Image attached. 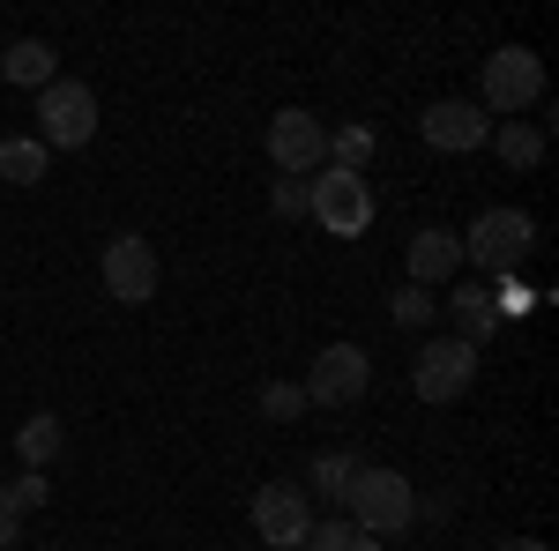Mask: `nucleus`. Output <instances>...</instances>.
<instances>
[{"instance_id":"nucleus-7","label":"nucleus","mask_w":559,"mask_h":551,"mask_svg":"<svg viewBox=\"0 0 559 551\" xmlns=\"http://www.w3.org/2000/svg\"><path fill=\"white\" fill-rule=\"evenodd\" d=\"M366 381H373V366H366V350L358 343H329L313 366H306V410H344V403H358L366 395Z\"/></svg>"},{"instance_id":"nucleus-2","label":"nucleus","mask_w":559,"mask_h":551,"mask_svg":"<svg viewBox=\"0 0 559 551\" xmlns=\"http://www.w3.org/2000/svg\"><path fill=\"white\" fill-rule=\"evenodd\" d=\"M344 522H358L373 544H381V537H403V529L418 522L411 477H403V469H366L358 463V477H350V492H344Z\"/></svg>"},{"instance_id":"nucleus-24","label":"nucleus","mask_w":559,"mask_h":551,"mask_svg":"<svg viewBox=\"0 0 559 551\" xmlns=\"http://www.w3.org/2000/svg\"><path fill=\"white\" fill-rule=\"evenodd\" d=\"M530 306H537V291H522L515 276H500V291H492V313H500V321H515V313H530Z\"/></svg>"},{"instance_id":"nucleus-20","label":"nucleus","mask_w":559,"mask_h":551,"mask_svg":"<svg viewBox=\"0 0 559 551\" xmlns=\"http://www.w3.org/2000/svg\"><path fill=\"white\" fill-rule=\"evenodd\" d=\"M373 128H344V134H329V171H358L366 179V165H373Z\"/></svg>"},{"instance_id":"nucleus-14","label":"nucleus","mask_w":559,"mask_h":551,"mask_svg":"<svg viewBox=\"0 0 559 551\" xmlns=\"http://www.w3.org/2000/svg\"><path fill=\"white\" fill-rule=\"evenodd\" d=\"M448 313H455V336H463V343H485L492 328H500V313H492V291H485V284H463V276H455V298H448Z\"/></svg>"},{"instance_id":"nucleus-13","label":"nucleus","mask_w":559,"mask_h":551,"mask_svg":"<svg viewBox=\"0 0 559 551\" xmlns=\"http://www.w3.org/2000/svg\"><path fill=\"white\" fill-rule=\"evenodd\" d=\"M0 75H8L15 89H45V83H60V52H52L45 38H23V45L0 52Z\"/></svg>"},{"instance_id":"nucleus-23","label":"nucleus","mask_w":559,"mask_h":551,"mask_svg":"<svg viewBox=\"0 0 559 551\" xmlns=\"http://www.w3.org/2000/svg\"><path fill=\"white\" fill-rule=\"evenodd\" d=\"M269 209L284 216V224H299L306 216V179H276V187H269Z\"/></svg>"},{"instance_id":"nucleus-26","label":"nucleus","mask_w":559,"mask_h":551,"mask_svg":"<svg viewBox=\"0 0 559 551\" xmlns=\"http://www.w3.org/2000/svg\"><path fill=\"white\" fill-rule=\"evenodd\" d=\"M15 537H23V507H15V500H8V484H0V551L15 544Z\"/></svg>"},{"instance_id":"nucleus-5","label":"nucleus","mask_w":559,"mask_h":551,"mask_svg":"<svg viewBox=\"0 0 559 551\" xmlns=\"http://www.w3.org/2000/svg\"><path fill=\"white\" fill-rule=\"evenodd\" d=\"M38 142L45 149H90L97 142V89L90 83H45L38 89Z\"/></svg>"},{"instance_id":"nucleus-17","label":"nucleus","mask_w":559,"mask_h":551,"mask_svg":"<svg viewBox=\"0 0 559 551\" xmlns=\"http://www.w3.org/2000/svg\"><path fill=\"white\" fill-rule=\"evenodd\" d=\"M45 157H52V149H45L38 134H8V142H0V179H8V187H38Z\"/></svg>"},{"instance_id":"nucleus-27","label":"nucleus","mask_w":559,"mask_h":551,"mask_svg":"<svg viewBox=\"0 0 559 551\" xmlns=\"http://www.w3.org/2000/svg\"><path fill=\"white\" fill-rule=\"evenodd\" d=\"M492 551H552V544H537V537H515V544H492Z\"/></svg>"},{"instance_id":"nucleus-21","label":"nucleus","mask_w":559,"mask_h":551,"mask_svg":"<svg viewBox=\"0 0 559 551\" xmlns=\"http://www.w3.org/2000/svg\"><path fill=\"white\" fill-rule=\"evenodd\" d=\"M388 313H395V328H432L440 298H432V291H418V284H403V291L388 298Z\"/></svg>"},{"instance_id":"nucleus-9","label":"nucleus","mask_w":559,"mask_h":551,"mask_svg":"<svg viewBox=\"0 0 559 551\" xmlns=\"http://www.w3.org/2000/svg\"><path fill=\"white\" fill-rule=\"evenodd\" d=\"M471 381H477V343H463V336H432L418 350V366H411V387L426 403H455Z\"/></svg>"},{"instance_id":"nucleus-25","label":"nucleus","mask_w":559,"mask_h":551,"mask_svg":"<svg viewBox=\"0 0 559 551\" xmlns=\"http://www.w3.org/2000/svg\"><path fill=\"white\" fill-rule=\"evenodd\" d=\"M45 492H52V484H45V469H31V477H15V484H8V500H15V507H45Z\"/></svg>"},{"instance_id":"nucleus-10","label":"nucleus","mask_w":559,"mask_h":551,"mask_svg":"<svg viewBox=\"0 0 559 551\" xmlns=\"http://www.w3.org/2000/svg\"><path fill=\"white\" fill-rule=\"evenodd\" d=\"M306 529H313V500H306L299 484H261L254 492V537L276 551H299Z\"/></svg>"},{"instance_id":"nucleus-8","label":"nucleus","mask_w":559,"mask_h":551,"mask_svg":"<svg viewBox=\"0 0 559 551\" xmlns=\"http://www.w3.org/2000/svg\"><path fill=\"white\" fill-rule=\"evenodd\" d=\"M269 157L284 179H313V171L329 165V128L306 112V105H284L276 120H269Z\"/></svg>"},{"instance_id":"nucleus-6","label":"nucleus","mask_w":559,"mask_h":551,"mask_svg":"<svg viewBox=\"0 0 559 551\" xmlns=\"http://www.w3.org/2000/svg\"><path fill=\"white\" fill-rule=\"evenodd\" d=\"M97 276H105V291L120 306H150L157 298V247L142 231H112L105 254H97Z\"/></svg>"},{"instance_id":"nucleus-22","label":"nucleus","mask_w":559,"mask_h":551,"mask_svg":"<svg viewBox=\"0 0 559 551\" xmlns=\"http://www.w3.org/2000/svg\"><path fill=\"white\" fill-rule=\"evenodd\" d=\"M261 418H276V424L306 418V387L299 381H269V387H261Z\"/></svg>"},{"instance_id":"nucleus-4","label":"nucleus","mask_w":559,"mask_h":551,"mask_svg":"<svg viewBox=\"0 0 559 551\" xmlns=\"http://www.w3.org/2000/svg\"><path fill=\"white\" fill-rule=\"evenodd\" d=\"M306 216L329 231V239H358L366 224H373V187L358 179V171H313L306 179Z\"/></svg>"},{"instance_id":"nucleus-3","label":"nucleus","mask_w":559,"mask_h":551,"mask_svg":"<svg viewBox=\"0 0 559 551\" xmlns=\"http://www.w3.org/2000/svg\"><path fill=\"white\" fill-rule=\"evenodd\" d=\"M530 247H537V224L522 209H485V216H471V231H463V261L485 268V276H515L522 261H530Z\"/></svg>"},{"instance_id":"nucleus-16","label":"nucleus","mask_w":559,"mask_h":551,"mask_svg":"<svg viewBox=\"0 0 559 551\" xmlns=\"http://www.w3.org/2000/svg\"><path fill=\"white\" fill-rule=\"evenodd\" d=\"M485 142L508 157V171L545 165V128H530V120H492V134H485Z\"/></svg>"},{"instance_id":"nucleus-15","label":"nucleus","mask_w":559,"mask_h":551,"mask_svg":"<svg viewBox=\"0 0 559 551\" xmlns=\"http://www.w3.org/2000/svg\"><path fill=\"white\" fill-rule=\"evenodd\" d=\"M60 447H68V424L52 418V410L23 418V432H15V455H23L31 469H52V463H60Z\"/></svg>"},{"instance_id":"nucleus-18","label":"nucleus","mask_w":559,"mask_h":551,"mask_svg":"<svg viewBox=\"0 0 559 551\" xmlns=\"http://www.w3.org/2000/svg\"><path fill=\"white\" fill-rule=\"evenodd\" d=\"M299 551H381V544H373V537H366L358 522L329 514V522H313V529H306V544H299Z\"/></svg>"},{"instance_id":"nucleus-19","label":"nucleus","mask_w":559,"mask_h":551,"mask_svg":"<svg viewBox=\"0 0 559 551\" xmlns=\"http://www.w3.org/2000/svg\"><path fill=\"white\" fill-rule=\"evenodd\" d=\"M350 477H358V463H350L344 447H329V455H313V500H329V507H344Z\"/></svg>"},{"instance_id":"nucleus-11","label":"nucleus","mask_w":559,"mask_h":551,"mask_svg":"<svg viewBox=\"0 0 559 551\" xmlns=\"http://www.w3.org/2000/svg\"><path fill=\"white\" fill-rule=\"evenodd\" d=\"M418 134H426L432 149H448V157H471V149H485V134H492V120L477 112L471 97H440V105H426V120H418Z\"/></svg>"},{"instance_id":"nucleus-12","label":"nucleus","mask_w":559,"mask_h":551,"mask_svg":"<svg viewBox=\"0 0 559 551\" xmlns=\"http://www.w3.org/2000/svg\"><path fill=\"white\" fill-rule=\"evenodd\" d=\"M455 268H463V239H455V231H440V224H426V231L411 239V284H418V291L455 284Z\"/></svg>"},{"instance_id":"nucleus-1","label":"nucleus","mask_w":559,"mask_h":551,"mask_svg":"<svg viewBox=\"0 0 559 551\" xmlns=\"http://www.w3.org/2000/svg\"><path fill=\"white\" fill-rule=\"evenodd\" d=\"M530 105H545V60L530 52V45H500V52H485L477 60V112L492 120H522Z\"/></svg>"}]
</instances>
